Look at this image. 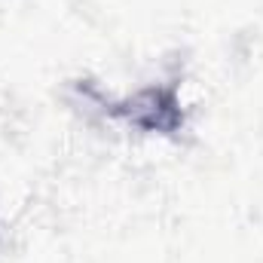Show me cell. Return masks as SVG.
<instances>
[{
	"label": "cell",
	"instance_id": "cell-1",
	"mask_svg": "<svg viewBox=\"0 0 263 263\" xmlns=\"http://www.w3.org/2000/svg\"><path fill=\"white\" fill-rule=\"evenodd\" d=\"M132 132L156 138H181L190 129V107L178 77H159L135 86L132 92L110 101V117Z\"/></svg>",
	"mask_w": 263,
	"mask_h": 263
}]
</instances>
